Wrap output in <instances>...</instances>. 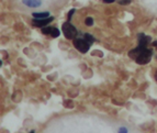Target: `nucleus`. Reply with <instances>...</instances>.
I'll list each match as a JSON object with an SVG mask.
<instances>
[{"label":"nucleus","instance_id":"dca6fc26","mask_svg":"<svg viewBox=\"0 0 157 133\" xmlns=\"http://www.w3.org/2000/svg\"><path fill=\"white\" fill-rule=\"evenodd\" d=\"M153 45H155V46H157V41L153 42Z\"/></svg>","mask_w":157,"mask_h":133},{"label":"nucleus","instance_id":"f8f14e48","mask_svg":"<svg viewBox=\"0 0 157 133\" xmlns=\"http://www.w3.org/2000/svg\"><path fill=\"white\" fill-rule=\"evenodd\" d=\"M131 2V0H120L119 1V3L122 6H125V5H128V3Z\"/></svg>","mask_w":157,"mask_h":133},{"label":"nucleus","instance_id":"2eb2a0df","mask_svg":"<svg viewBox=\"0 0 157 133\" xmlns=\"http://www.w3.org/2000/svg\"><path fill=\"white\" fill-rule=\"evenodd\" d=\"M119 132H128V130H126V129H124V128H122V129H120V130H119Z\"/></svg>","mask_w":157,"mask_h":133},{"label":"nucleus","instance_id":"39448f33","mask_svg":"<svg viewBox=\"0 0 157 133\" xmlns=\"http://www.w3.org/2000/svg\"><path fill=\"white\" fill-rule=\"evenodd\" d=\"M149 42H151V37L145 35V34H140L139 35V46L136 47V49H137L139 51L145 50Z\"/></svg>","mask_w":157,"mask_h":133},{"label":"nucleus","instance_id":"9d476101","mask_svg":"<svg viewBox=\"0 0 157 133\" xmlns=\"http://www.w3.org/2000/svg\"><path fill=\"white\" fill-rule=\"evenodd\" d=\"M51 35H52L53 37H59V30L56 29V28H53L52 33H51Z\"/></svg>","mask_w":157,"mask_h":133},{"label":"nucleus","instance_id":"f03ea898","mask_svg":"<svg viewBox=\"0 0 157 133\" xmlns=\"http://www.w3.org/2000/svg\"><path fill=\"white\" fill-rule=\"evenodd\" d=\"M62 30H63V33H64V35H65L66 39L73 40V39H75V37H76L77 29L71 23V22H65V23L63 24V28H62Z\"/></svg>","mask_w":157,"mask_h":133},{"label":"nucleus","instance_id":"f257e3e1","mask_svg":"<svg viewBox=\"0 0 157 133\" xmlns=\"http://www.w3.org/2000/svg\"><path fill=\"white\" fill-rule=\"evenodd\" d=\"M152 55H153V51L149 50V49H145V50L141 51V52L137 54V56L135 57V62L137 64H147V63L151 61L152 58Z\"/></svg>","mask_w":157,"mask_h":133},{"label":"nucleus","instance_id":"f3484780","mask_svg":"<svg viewBox=\"0 0 157 133\" xmlns=\"http://www.w3.org/2000/svg\"><path fill=\"white\" fill-rule=\"evenodd\" d=\"M155 80L157 81V72H156V73H155Z\"/></svg>","mask_w":157,"mask_h":133},{"label":"nucleus","instance_id":"1a4fd4ad","mask_svg":"<svg viewBox=\"0 0 157 133\" xmlns=\"http://www.w3.org/2000/svg\"><path fill=\"white\" fill-rule=\"evenodd\" d=\"M85 39H86L87 41L89 42L90 44H91V43H94V37H92L91 34H88V33H86V34H85Z\"/></svg>","mask_w":157,"mask_h":133},{"label":"nucleus","instance_id":"20e7f679","mask_svg":"<svg viewBox=\"0 0 157 133\" xmlns=\"http://www.w3.org/2000/svg\"><path fill=\"white\" fill-rule=\"evenodd\" d=\"M53 20H54V18H53V17H47V18H43V19H36V18H34L33 21H32V24H33L34 26L43 28V26L47 25V24L50 23V22H52Z\"/></svg>","mask_w":157,"mask_h":133},{"label":"nucleus","instance_id":"423d86ee","mask_svg":"<svg viewBox=\"0 0 157 133\" xmlns=\"http://www.w3.org/2000/svg\"><path fill=\"white\" fill-rule=\"evenodd\" d=\"M22 3L30 8H37L41 6V0H22Z\"/></svg>","mask_w":157,"mask_h":133},{"label":"nucleus","instance_id":"ddd939ff","mask_svg":"<svg viewBox=\"0 0 157 133\" xmlns=\"http://www.w3.org/2000/svg\"><path fill=\"white\" fill-rule=\"evenodd\" d=\"M75 12H76V10H75V9H71V10L69 11V13H68V20H71V16H73V14H74Z\"/></svg>","mask_w":157,"mask_h":133},{"label":"nucleus","instance_id":"7ed1b4c3","mask_svg":"<svg viewBox=\"0 0 157 133\" xmlns=\"http://www.w3.org/2000/svg\"><path fill=\"white\" fill-rule=\"evenodd\" d=\"M74 46L80 53H87L90 47V43L86 39H75L74 40Z\"/></svg>","mask_w":157,"mask_h":133},{"label":"nucleus","instance_id":"0eeeda50","mask_svg":"<svg viewBox=\"0 0 157 133\" xmlns=\"http://www.w3.org/2000/svg\"><path fill=\"white\" fill-rule=\"evenodd\" d=\"M32 16H33V18L43 19V18H47V17H50V12H48V11H43V12H33L32 13Z\"/></svg>","mask_w":157,"mask_h":133},{"label":"nucleus","instance_id":"6e6552de","mask_svg":"<svg viewBox=\"0 0 157 133\" xmlns=\"http://www.w3.org/2000/svg\"><path fill=\"white\" fill-rule=\"evenodd\" d=\"M52 30H53V28L52 26H43L42 28V33L43 34H51L52 33Z\"/></svg>","mask_w":157,"mask_h":133},{"label":"nucleus","instance_id":"9b49d317","mask_svg":"<svg viewBox=\"0 0 157 133\" xmlns=\"http://www.w3.org/2000/svg\"><path fill=\"white\" fill-rule=\"evenodd\" d=\"M85 23H86V25L91 26L92 24H94V19L90 18V17H88V18H86V20H85Z\"/></svg>","mask_w":157,"mask_h":133},{"label":"nucleus","instance_id":"4468645a","mask_svg":"<svg viewBox=\"0 0 157 133\" xmlns=\"http://www.w3.org/2000/svg\"><path fill=\"white\" fill-rule=\"evenodd\" d=\"M102 1H105V2H107V3H110V2H114L115 0H102Z\"/></svg>","mask_w":157,"mask_h":133}]
</instances>
